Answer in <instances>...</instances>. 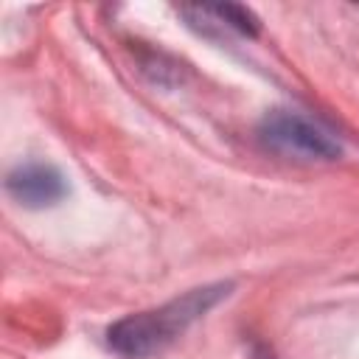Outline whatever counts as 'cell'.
<instances>
[{
	"label": "cell",
	"mask_w": 359,
	"mask_h": 359,
	"mask_svg": "<svg viewBox=\"0 0 359 359\" xmlns=\"http://www.w3.org/2000/svg\"><path fill=\"white\" fill-rule=\"evenodd\" d=\"M6 191L22 208L39 210V208L56 205L67 194V185H65V177L59 168H53L48 163H25L8 174Z\"/></svg>",
	"instance_id": "obj_3"
},
{
	"label": "cell",
	"mask_w": 359,
	"mask_h": 359,
	"mask_svg": "<svg viewBox=\"0 0 359 359\" xmlns=\"http://www.w3.org/2000/svg\"><path fill=\"white\" fill-rule=\"evenodd\" d=\"M258 140L264 149L289 157V160H337L342 146L337 140V135L297 112V109H272L261 118L258 123Z\"/></svg>",
	"instance_id": "obj_2"
},
{
	"label": "cell",
	"mask_w": 359,
	"mask_h": 359,
	"mask_svg": "<svg viewBox=\"0 0 359 359\" xmlns=\"http://www.w3.org/2000/svg\"><path fill=\"white\" fill-rule=\"evenodd\" d=\"M199 14L210 17L213 22H222L238 34H247V36H255L258 34V20L250 8L244 6H236V3H219V6H196Z\"/></svg>",
	"instance_id": "obj_4"
},
{
	"label": "cell",
	"mask_w": 359,
	"mask_h": 359,
	"mask_svg": "<svg viewBox=\"0 0 359 359\" xmlns=\"http://www.w3.org/2000/svg\"><path fill=\"white\" fill-rule=\"evenodd\" d=\"M230 283H213V286H199L185 292L182 297L151 309L140 314H129L118 320L109 328V345L118 353L126 356H151L160 353L165 345H171L191 323L205 317L222 297H227Z\"/></svg>",
	"instance_id": "obj_1"
}]
</instances>
